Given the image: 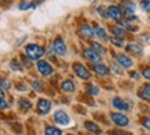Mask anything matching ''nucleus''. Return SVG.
<instances>
[{
	"label": "nucleus",
	"mask_w": 150,
	"mask_h": 135,
	"mask_svg": "<svg viewBox=\"0 0 150 135\" xmlns=\"http://www.w3.org/2000/svg\"><path fill=\"white\" fill-rule=\"evenodd\" d=\"M25 54L31 60H40L42 56L45 54V49L36 43H29L25 48Z\"/></svg>",
	"instance_id": "nucleus-1"
},
{
	"label": "nucleus",
	"mask_w": 150,
	"mask_h": 135,
	"mask_svg": "<svg viewBox=\"0 0 150 135\" xmlns=\"http://www.w3.org/2000/svg\"><path fill=\"white\" fill-rule=\"evenodd\" d=\"M120 9H121V11H122V14L125 17H128L131 20H136V17H134L136 6H135V3H132L131 0H122L121 4H120Z\"/></svg>",
	"instance_id": "nucleus-2"
},
{
	"label": "nucleus",
	"mask_w": 150,
	"mask_h": 135,
	"mask_svg": "<svg viewBox=\"0 0 150 135\" xmlns=\"http://www.w3.org/2000/svg\"><path fill=\"white\" fill-rule=\"evenodd\" d=\"M72 68H74L75 74L79 77L81 80H91V71L88 70L85 65H82L81 63H74Z\"/></svg>",
	"instance_id": "nucleus-3"
},
{
	"label": "nucleus",
	"mask_w": 150,
	"mask_h": 135,
	"mask_svg": "<svg viewBox=\"0 0 150 135\" xmlns=\"http://www.w3.org/2000/svg\"><path fill=\"white\" fill-rule=\"evenodd\" d=\"M53 48H54L56 54H59V56H65L67 54V45H65L64 39L60 38V36H57V38L54 39Z\"/></svg>",
	"instance_id": "nucleus-4"
},
{
	"label": "nucleus",
	"mask_w": 150,
	"mask_h": 135,
	"mask_svg": "<svg viewBox=\"0 0 150 135\" xmlns=\"http://www.w3.org/2000/svg\"><path fill=\"white\" fill-rule=\"evenodd\" d=\"M53 119H54V121L60 125H68L70 124V116L65 113L64 110H57V112H54Z\"/></svg>",
	"instance_id": "nucleus-5"
},
{
	"label": "nucleus",
	"mask_w": 150,
	"mask_h": 135,
	"mask_svg": "<svg viewBox=\"0 0 150 135\" xmlns=\"http://www.w3.org/2000/svg\"><path fill=\"white\" fill-rule=\"evenodd\" d=\"M36 67H38V71H39L42 75H45V77H49V75H52V74H53V67L49 64L47 61H45V60H39V61H38V64H36Z\"/></svg>",
	"instance_id": "nucleus-6"
},
{
	"label": "nucleus",
	"mask_w": 150,
	"mask_h": 135,
	"mask_svg": "<svg viewBox=\"0 0 150 135\" xmlns=\"http://www.w3.org/2000/svg\"><path fill=\"white\" fill-rule=\"evenodd\" d=\"M111 120L112 123L118 125V127H127L129 124V119L121 113H111Z\"/></svg>",
	"instance_id": "nucleus-7"
},
{
	"label": "nucleus",
	"mask_w": 150,
	"mask_h": 135,
	"mask_svg": "<svg viewBox=\"0 0 150 135\" xmlns=\"http://www.w3.org/2000/svg\"><path fill=\"white\" fill-rule=\"evenodd\" d=\"M83 57L88 59L89 61L92 63H99L100 60H102V54H99L96 50H93V49H85L83 50Z\"/></svg>",
	"instance_id": "nucleus-8"
},
{
	"label": "nucleus",
	"mask_w": 150,
	"mask_h": 135,
	"mask_svg": "<svg viewBox=\"0 0 150 135\" xmlns=\"http://www.w3.org/2000/svg\"><path fill=\"white\" fill-rule=\"evenodd\" d=\"M115 60L118 61V64L124 67V68H131L132 65H134V61L131 57H128L127 54H115Z\"/></svg>",
	"instance_id": "nucleus-9"
},
{
	"label": "nucleus",
	"mask_w": 150,
	"mask_h": 135,
	"mask_svg": "<svg viewBox=\"0 0 150 135\" xmlns=\"http://www.w3.org/2000/svg\"><path fill=\"white\" fill-rule=\"evenodd\" d=\"M92 70L96 72L97 75H102V77H107L108 74H110V70H108L107 65H104L103 63H93V65H92Z\"/></svg>",
	"instance_id": "nucleus-10"
},
{
	"label": "nucleus",
	"mask_w": 150,
	"mask_h": 135,
	"mask_svg": "<svg viewBox=\"0 0 150 135\" xmlns=\"http://www.w3.org/2000/svg\"><path fill=\"white\" fill-rule=\"evenodd\" d=\"M107 14L110 18L115 20V21H121V18H122V11L117 6H110L107 9Z\"/></svg>",
	"instance_id": "nucleus-11"
},
{
	"label": "nucleus",
	"mask_w": 150,
	"mask_h": 135,
	"mask_svg": "<svg viewBox=\"0 0 150 135\" xmlns=\"http://www.w3.org/2000/svg\"><path fill=\"white\" fill-rule=\"evenodd\" d=\"M52 109V102L47 99H39L38 102V112L40 114H47Z\"/></svg>",
	"instance_id": "nucleus-12"
},
{
	"label": "nucleus",
	"mask_w": 150,
	"mask_h": 135,
	"mask_svg": "<svg viewBox=\"0 0 150 135\" xmlns=\"http://www.w3.org/2000/svg\"><path fill=\"white\" fill-rule=\"evenodd\" d=\"M112 106L115 109H118V110H124V112H128L129 109H131V104L127 103L121 97H114L112 99Z\"/></svg>",
	"instance_id": "nucleus-13"
},
{
	"label": "nucleus",
	"mask_w": 150,
	"mask_h": 135,
	"mask_svg": "<svg viewBox=\"0 0 150 135\" xmlns=\"http://www.w3.org/2000/svg\"><path fill=\"white\" fill-rule=\"evenodd\" d=\"M79 33L83 38H88V39H91L95 36V31H93V28L89 27V25H82V27L79 28Z\"/></svg>",
	"instance_id": "nucleus-14"
},
{
	"label": "nucleus",
	"mask_w": 150,
	"mask_h": 135,
	"mask_svg": "<svg viewBox=\"0 0 150 135\" xmlns=\"http://www.w3.org/2000/svg\"><path fill=\"white\" fill-rule=\"evenodd\" d=\"M85 128L89 131V132H92V134H96V135L102 134L100 127H99L97 124H95L93 121H85Z\"/></svg>",
	"instance_id": "nucleus-15"
},
{
	"label": "nucleus",
	"mask_w": 150,
	"mask_h": 135,
	"mask_svg": "<svg viewBox=\"0 0 150 135\" xmlns=\"http://www.w3.org/2000/svg\"><path fill=\"white\" fill-rule=\"evenodd\" d=\"M127 50H128L129 53L139 56V54H142V52H143V48H142L139 43H129L128 46H127Z\"/></svg>",
	"instance_id": "nucleus-16"
},
{
	"label": "nucleus",
	"mask_w": 150,
	"mask_h": 135,
	"mask_svg": "<svg viewBox=\"0 0 150 135\" xmlns=\"http://www.w3.org/2000/svg\"><path fill=\"white\" fill-rule=\"evenodd\" d=\"M93 31H95V36H97L99 39H102V41H107V33H106V29L102 27H99V25H95L93 27Z\"/></svg>",
	"instance_id": "nucleus-17"
},
{
	"label": "nucleus",
	"mask_w": 150,
	"mask_h": 135,
	"mask_svg": "<svg viewBox=\"0 0 150 135\" xmlns=\"http://www.w3.org/2000/svg\"><path fill=\"white\" fill-rule=\"evenodd\" d=\"M112 32H114V36H118V38H125V32L127 29L122 27V25H114L112 27Z\"/></svg>",
	"instance_id": "nucleus-18"
},
{
	"label": "nucleus",
	"mask_w": 150,
	"mask_h": 135,
	"mask_svg": "<svg viewBox=\"0 0 150 135\" xmlns=\"http://www.w3.org/2000/svg\"><path fill=\"white\" fill-rule=\"evenodd\" d=\"M61 89L64 92H74L75 91V84L70 80H67V81H63L61 82Z\"/></svg>",
	"instance_id": "nucleus-19"
},
{
	"label": "nucleus",
	"mask_w": 150,
	"mask_h": 135,
	"mask_svg": "<svg viewBox=\"0 0 150 135\" xmlns=\"http://www.w3.org/2000/svg\"><path fill=\"white\" fill-rule=\"evenodd\" d=\"M18 107L24 110V112H27V110H31L32 107V103L29 102L28 99H20V102H18Z\"/></svg>",
	"instance_id": "nucleus-20"
},
{
	"label": "nucleus",
	"mask_w": 150,
	"mask_h": 135,
	"mask_svg": "<svg viewBox=\"0 0 150 135\" xmlns=\"http://www.w3.org/2000/svg\"><path fill=\"white\" fill-rule=\"evenodd\" d=\"M45 135H63V132H61L59 128L53 127V125H47V127L45 128Z\"/></svg>",
	"instance_id": "nucleus-21"
},
{
	"label": "nucleus",
	"mask_w": 150,
	"mask_h": 135,
	"mask_svg": "<svg viewBox=\"0 0 150 135\" xmlns=\"http://www.w3.org/2000/svg\"><path fill=\"white\" fill-rule=\"evenodd\" d=\"M139 96L150 99V84H145V85L142 87V91L139 92Z\"/></svg>",
	"instance_id": "nucleus-22"
},
{
	"label": "nucleus",
	"mask_w": 150,
	"mask_h": 135,
	"mask_svg": "<svg viewBox=\"0 0 150 135\" xmlns=\"http://www.w3.org/2000/svg\"><path fill=\"white\" fill-rule=\"evenodd\" d=\"M92 49H93V50H96L97 53L99 54H106V49L103 48L102 45L100 43H97V42H92Z\"/></svg>",
	"instance_id": "nucleus-23"
},
{
	"label": "nucleus",
	"mask_w": 150,
	"mask_h": 135,
	"mask_svg": "<svg viewBox=\"0 0 150 135\" xmlns=\"http://www.w3.org/2000/svg\"><path fill=\"white\" fill-rule=\"evenodd\" d=\"M110 42H111L114 46H117V48H122V46H124V38L112 36V38H110Z\"/></svg>",
	"instance_id": "nucleus-24"
},
{
	"label": "nucleus",
	"mask_w": 150,
	"mask_h": 135,
	"mask_svg": "<svg viewBox=\"0 0 150 135\" xmlns=\"http://www.w3.org/2000/svg\"><path fill=\"white\" fill-rule=\"evenodd\" d=\"M86 92L89 95H92V96H96V95H99V88L95 87V85H88L86 87Z\"/></svg>",
	"instance_id": "nucleus-25"
},
{
	"label": "nucleus",
	"mask_w": 150,
	"mask_h": 135,
	"mask_svg": "<svg viewBox=\"0 0 150 135\" xmlns=\"http://www.w3.org/2000/svg\"><path fill=\"white\" fill-rule=\"evenodd\" d=\"M10 65H11V70H14V71H21L22 70V67H21V63L18 61V60H11V63H10Z\"/></svg>",
	"instance_id": "nucleus-26"
},
{
	"label": "nucleus",
	"mask_w": 150,
	"mask_h": 135,
	"mask_svg": "<svg viewBox=\"0 0 150 135\" xmlns=\"http://www.w3.org/2000/svg\"><path fill=\"white\" fill-rule=\"evenodd\" d=\"M33 7H35V4H32V3H27V1H22V3L18 4V9L22 10V11L29 10V9H33Z\"/></svg>",
	"instance_id": "nucleus-27"
},
{
	"label": "nucleus",
	"mask_w": 150,
	"mask_h": 135,
	"mask_svg": "<svg viewBox=\"0 0 150 135\" xmlns=\"http://www.w3.org/2000/svg\"><path fill=\"white\" fill-rule=\"evenodd\" d=\"M0 88H3V89H10V88H11V82L8 81V80H6V78L0 80Z\"/></svg>",
	"instance_id": "nucleus-28"
},
{
	"label": "nucleus",
	"mask_w": 150,
	"mask_h": 135,
	"mask_svg": "<svg viewBox=\"0 0 150 135\" xmlns=\"http://www.w3.org/2000/svg\"><path fill=\"white\" fill-rule=\"evenodd\" d=\"M32 88L36 92H42L43 91V84L40 81H33L32 82Z\"/></svg>",
	"instance_id": "nucleus-29"
},
{
	"label": "nucleus",
	"mask_w": 150,
	"mask_h": 135,
	"mask_svg": "<svg viewBox=\"0 0 150 135\" xmlns=\"http://www.w3.org/2000/svg\"><path fill=\"white\" fill-rule=\"evenodd\" d=\"M140 7H142V9H143L146 13H150V0H142Z\"/></svg>",
	"instance_id": "nucleus-30"
},
{
	"label": "nucleus",
	"mask_w": 150,
	"mask_h": 135,
	"mask_svg": "<svg viewBox=\"0 0 150 135\" xmlns=\"http://www.w3.org/2000/svg\"><path fill=\"white\" fill-rule=\"evenodd\" d=\"M121 25H122L125 29H129V31H136V27H135V25H132V24H129L128 21H122V22H121Z\"/></svg>",
	"instance_id": "nucleus-31"
},
{
	"label": "nucleus",
	"mask_w": 150,
	"mask_h": 135,
	"mask_svg": "<svg viewBox=\"0 0 150 135\" xmlns=\"http://www.w3.org/2000/svg\"><path fill=\"white\" fill-rule=\"evenodd\" d=\"M110 135H131V132H127V131H120V130H112L108 132Z\"/></svg>",
	"instance_id": "nucleus-32"
},
{
	"label": "nucleus",
	"mask_w": 150,
	"mask_h": 135,
	"mask_svg": "<svg viewBox=\"0 0 150 135\" xmlns=\"http://www.w3.org/2000/svg\"><path fill=\"white\" fill-rule=\"evenodd\" d=\"M124 67H120V64H111V70H114L117 74H122L124 70H122Z\"/></svg>",
	"instance_id": "nucleus-33"
},
{
	"label": "nucleus",
	"mask_w": 150,
	"mask_h": 135,
	"mask_svg": "<svg viewBox=\"0 0 150 135\" xmlns=\"http://www.w3.org/2000/svg\"><path fill=\"white\" fill-rule=\"evenodd\" d=\"M97 13H99V14H100L103 18H108L107 11H104V9H103V7H97Z\"/></svg>",
	"instance_id": "nucleus-34"
},
{
	"label": "nucleus",
	"mask_w": 150,
	"mask_h": 135,
	"mask_svg": "<svg viewBox=\"0 0 150 135\" xmlns=\"http://www.w3.org/2000/svg\"><path fill=\"white\" fill-rule=\"evenodd\" d=\"M142 125H143V127H146L147 130H150V119H149V117L142 119Z\"/></svg>",
	"instance_id": "nucleus-35"
},
{
	"label": "nucleus",
	"mask_w": 150,
	"mask_h": 135,
	"mask_svg": "<svg viewBox=\"0 0 150 135\" xmlns=\"http://www.w3.org/2000/svg\"><path fill=\"white\" fill-rule=\"evenodd\" d=\"M7 107H8V103L6 102L4 99L0 97V110H4V109H7Z\"/></svg>",
	"instance_id": "nucleus-36"
},
{
	"label": "nucleus",
	"mask_w": 150,
	"mask_h": 135,
	"mask_svg": "<svg viewBox=\"0 0 150 135\" xmlns=\"http://www.w3.org/2000/svg\"><path fill=\"white\" fill-rule=\"evenodd\" d=\"M142 74H143V77H145L146 80L150 81V68H143V70H142Z\"/></svg>",
	"instance_id": "nucleus-37"
},
{
	"label": "nucleus",
	"mask_w": 150,
	"mask_h": 135,
	"mask_svg": "<svg viewBox=\"0 0 150 135\" xmlns=\"http://www.w3.org/2000/svg\"><path fill=\"white\" fill-rule=\"evenodd\" d=\"M131 77H132L134 80H138V78H139V74H138V72H135V71H132V72H131Z\"/></svg>",
	"instance_id": "nucleus-38"
},
{
	"label": "nucleus",
	"mask_w": 150,
	"mask_h": 135,
	"mask_svg": "<svg viewBox=\"0 0 150 135\" xmlns=\"http://www.w3.org/2000/svg\"><path fill=\"white\" fill-rule=\"evenodd\" d=\"M13 127H14V130H16V131H18V132H21V125L13 124Z\"/></svg>",
	"instance_id": "nucleus-39"
},
{
	"label": "nucleus",
	"mask_w": 150,
	"mask_h": 135,
	"mask_svg": "<svg viewBox=\"0 0 150 135\" xmlns=\"http://www.w3.org/2000/svg\"><path fill=\"white\" fill-rule=\"evenodd\" d=\"M0 97L4 99V91H3V88H0Z\"/></svg>",
	"instance_id": "nucleus-40"
},
{
	"label": "nucleus",
	"mask_w": 150,
	"mask_h": 135,
	"mask_svg": "<svg viewBox=\"0 0 150 135\" xmlns=\"http://www.w3.org/2000/svg\"><path fill=\"white\" fill-rule=\"evenodd\" d=\"M3 1H6V0H0V3H3Z\"/></svg>",
	"instance_id": "nucleus-41"
},
{
	"label": "nucleus",
	"mask_w": 150,
	"mask_h": 135,
	"mask_svg": "<svg viewBox=\"0 0 150 135\" xmlns=\"http://www.w3.org/2000/svg\"><path fill=\"white\" fill-rule=\"evenodd\" d=\"M70 135H78V134H70Z\"/></svg>",
	"instance_id": "nucleus-42"
},
{
	"label": "nucleus",
	"mask_w": 150,
	"mask_h": 135,
	"mask_svg": "<svg viewBox=\"0 0 150 135\" xmlns=\"http://www.w3.org/2000/svg\"><path fill=\"white\" fill-rule=\"evenodd\" d=\"M149 65H150V61H149Z\"/></svg>",
	"instance_id": "nucleus-43"
},
{
	"label": "nucleus",
	"mask_w": 150,
	"mask_h": 135,
	"mask_svg": "<svg viewBox=\"0 0 150 135\" xmlns=\"http://www.w3.org/2000/svg\"><path fill=\"white\" fill-rule=\"evenodd\" d=\"M110 1H112V0H110Z\"/></svg>",
	"instance_id": "nucleus-44"
}]
</instances>
